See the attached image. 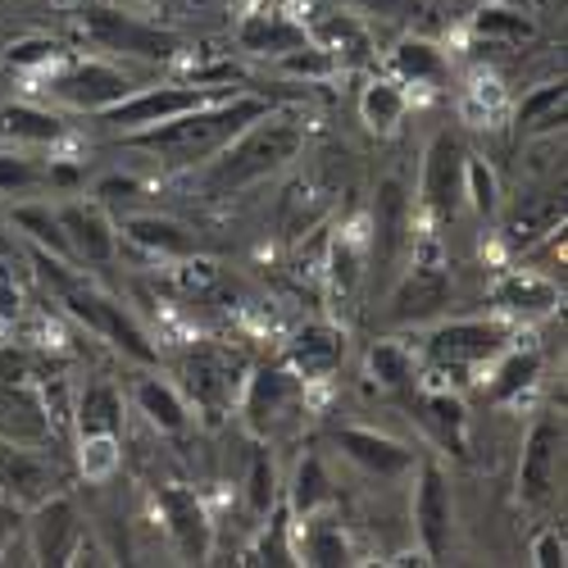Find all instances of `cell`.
I'll return each mask as SVG.
<instances>
[{
  "instance_id": "6da1fadb",
  "label": "cell",
  "mask_w": 568,
  "mask_h": 568,
  "mask_svg": "<svg viewBox=\"0 0 568 568\" xmlns=\"http://www.w3.org/2000/svg\"><path fill=\"white\" fill-rule=\"evenodd\" d=\"M273 105L264 97H251V91H236L227 101H214V105H201V110H186V114H173L164 123H151L141 132H128L123 141L136 151H146L155 160H164L169 169H201L205 160H214L227 141L251 128L255 119H264Z\"/></svg>"
},
{
  "instance_id": "7a4b0ae2",
  "label": "cell",
  "mask_w": 568,
  "mask_h": 568,
  "mask_svg": "<svg viewBox=\"0 0 568 568\" xmlns=\"http://www.w3.org/2000/svg\"><path fill=\"white\" fill-rule=\"evenodd\" d=\"M32 264H37V277H41V287L55 296V305L82 323L91 337H101L110 342L119 355L136 359V364H160V346L151 342V333L132 318V310L123 301H114L110 292H101L97 282H87L69 260H55V255H45L32 246Z\"/></svg>"
},
{
  "instance_id": "3957f363",
  "label": "cell",
  "mask_w": 568,
  "mask_h": 568,
  "mask_svg": "<svg viewBox=\"0 0 568 568\" xmlns=\"http://www.w3.org/2000/svg\"><path fill=\"white\" fill-rule=\"evenodd\" d=\"M305 151V128L282 114V110H268L264 119H255L251 128L236 132L227 146L205 160V192L210 196H232V192H246V186L282 173L292 160H301Z\"/></svg>"
},
{
  "instance_id": "277c9868",
  "label": "cell",
  "mask_w": 568,
  "mask_h": 568,
  "mask_svg": "<svg viewBox=\"0 0 568 568\" xmlns=\"http://www.w3.org/2000/svg\"><path fill=\"white\" fill-rule=\"evenodd\" d=\"M518 337V323L505 314L491 318H446L428 327L418 342V364L437 387H468L509 342Z\"/></svg>"
},
{
  "instance_id": "5b68a950",
  "label": "cell",
  "mask_w": 568,
  "mask_h": 568,
  "mask_svg": "<svg viewBox=\"0 0 568 568\" xmlns=\"http://www.w3.org/2000/svg\"><path fill=\"white\" fill-rule=\"evenodd\" d=\"M236 414H242V428L255 442H277L310 414V383H301L282 359L255 364V368H246Z\"/></svg>"
},
{
  "instance_id": "8992f818",
  "label": "cell",
  "mask_w": 568,
  "mask_h": 568,
  "mask_svg": "<svg viewBox=\"0 0 568 568\" xmlns=\"http://www.w3.org/2000/svg\"><path fill=\"white\" fill-rule=\"evenodd\" d=\"M78 37L97 51H110V55H128V60H146V64H173L182 55V37L160 28V23H146L119 6H105V0H82L78 14Z\"/></svg>"
},
{
  "instance_id": "52a82bcc",
  "label": "cell",
  "mask_w": 568,
  "mask_h": 568,
  "mask_svg": "<svg viewBox=\"0 0 568 568\" xmlns=\"http://www.w3.org/2000/svg\"><path fill=\"white\" fill-rule=\"evenodd\" d=\"M455 301V282H450V264L442 255L437 232L414 236L409 260L396 273V287L387 296V323H423L442 314Z\"/></svg>"
},
{
  "instance_id": "ba28073f",
  "label": "cell",
  "mask_w": 568,
  "mask_h": 568,
  "mask_svg": "<svg viewBox=\"0 0 568 568\" xmlns=\"http://www.w3.org/2000/svg\"><path fill=\"white\" fill-rule=\"evenodd\" d=\"M32 82H37V91L45 101H55L64 110H82V114H101V110L119 105L128 91L136 87L128 69H119L110 60H97V55H91V60L64 55L55 69H45Z\"/></svg>"
},
{
  "instance_id": "9c48e42d",
  "label": "cell",
  "mask_w": 568,
  "mask_h": 568,
  "mask_svg": "<svg viewBox=\"0 0 568 568\" xmlns=\"http://www.w3.org/2000/svg\"><path fill=\"white\" fill-rule=\"evenodd\" d=\"M236 97L232 87H201V82H164V87H132L128 97L110 110H101L97 119L128 136V132H141L151 123H164L173 114H186V110H201V105H214V101H227Z\"/></svg>"
},
{
  "instance_id": "30bf717a",
  "label": "cell",
  "mask_w": 568,
  "mask_h": 568,
  "mask_svg": "<svg viewBox=\"0 0 568 568\" xmlns=\"http://www.w3.org/2000/svg\"><path fill=\"white\" fill-rule=\"evenodd\" d=\"M414 246V201L400 178H383L368 210V277L392 282Z\"/></svg>"
},
{
  "instance_id": "8fae6325",
  "label": "cell",
  "mask_w": 568,
  "mask_h": 568,
  "mask_svg": "<svg viewBox=\"0 0 568 568\" xmlns=\"http://www.w3.org/2000/svg\"><path fill=\"white\" fill-rule=\"evenodd\" d=\"M409 518H414V541L428 555V564H446L455 546V491L442 459L414 464V496H409Z\"/></svg>"
},
{
  "instance_id": "7c38bea8",
  "label": "cell",
  "mask_w": 568,
  "mask_h": 568,
  "mask_svg": "<svg viewBox=\"0 0 568 568\" xmlns=\"http://www.w3.org/2000/svg\"><path fill=\"white\" fill-rule=\"evenodd\" d=\"M246 359L227 351V346H214V342H201L186 351L182 359V377H186V396H192V405L219 423L223 414L236 409V396H242V383H246Z\"/></svg>"
},
{
  "instance_id": "4fadbf2b",
  "label": "cell",
  "mask_w": 568,
  "mask_h": 568,
  "mask_svg": "<svg viewBox=\"0 0 568 568\" xmlns=\"http://www.w3.org/2000/svg\"><path fill=\"white\" fill-rule=\"evenodd\" d=\"M464 141L442 128L428 151H423V169H418V210L428 219V227H446L459 210H464Z\"/></svg>"
},
{
  "instance_id": "5bb4252c",
  "label": "cell",
  "mask_w": 568,
  "mask_h": 568,
  "mask_svg": "<svg viewBox=\"0 0 568 568\" xmlns=\"http://www.w3.org/2000/svg\"><path fill=\"white\" fill-rule=\"evenodd\" d=\"M155 509H160V524L173 541V555L182 564H210L214 559V514L196 487H186V483L155 487Z\"/></svg>"
},
{
  "instance_id": "9a60e30c",
  "label": "cell",
  "mask_w": 568,
  "mask_h": 568,
  "mask_svg": "<svg viewBox=\"0 0 568 568\" xmlns=\"http://www.w3.org/2000/svg\"><path fill=\"white\" fill-rule=\"evenodd\" d=\"M559 464H564V414H541L524 437V450H518V505L546 509L559 487Z\"/></svg>"
},
{
  "instance_id": "2e32d148",
  "label": "cell",
  "mask_w": 568,
  "mask_h": 568,
  "mask_svg": "<svg viewBox=\"0 0 568 568\" xmlns=\"http://www.w3.org/2000/svg\"><path fill=\"white\" fill-rule=\"evenodd\" d=\"M346 346H351L346 327L327 323V318H314V323L296 327V333L287 337V346H282V364H287L301 383L323 387V383H333V377L342 373Z\"/></svg>"
},
{
  "instance_id": "e0dca14e",
  "label": "cell",
  "mask_w": 568,
  "mask_h": 568,
  "mask_svg": "<svg viewBox=\"0 0 568 568\" xmlns=\"http://www.w3.org/2000/svg\"><path fill=\"white\" fill-rule=\"evenodd\" d=\"M487 301L496 305V314H505L514 323H532V318H546V314H555L564 305V287L541 268L514 264V268H500L491 277Z\"/></svg>"
},
{
  "instance_id": "ac0fdd59",
  "label": "cell",
  "mask_w": 568,
  "mask_h": 568,
  "mask_svg": "<svg viewBox=\"0 0 568 568\" xmlns=\"http://www.w3.org/2000/svg\"><path fill=\"white\" fill-rule=\"evenodd\" d=\"M82 541V514L69 496L51 491L45 500L32 505V518H28V546H32V559L37 564H69L73 550Z\"/></svg>"
},
{
  "instance_id": "d6986e66",
  "label": "cell",
  "mask_w": 568,
  "mask_h": 568,
  "mask_svg": "<svg viewBox=\"0 0 568 568\" xmlns=\"http://www.w3.org/2000/svg\"><path fill=\"white\" fill-rule=\"evenodd\" d=\"M333 446L359 473H368V478H383V483L405 478V473H414V464H418V450L409 442L387 437V433H377V428H355V423H351V428H337L333 433Z\"/></svg>"
},
{
  "instance_id": "ffe728a7",
  "label": "cell",
  "mask_w": 568,
  "mask_h": 568,
  "mask_svg": "<svg viewBox=\"0 0 568 568\" xmlns=\"http://www.w3.org/2000/svg\"><path fill=\"white\" fill-rule=\"evenodd\" d=\"M541 368H546V355H541V346L528 337V342H509L491 364H487V383H483V396H487V405H496V409H505V405H524L532 392H537V383H541Z\"/></svg>"
},
{
  "instance_id": "44dd1931",
  "label": "cell",
  "mask_w": 568,
  "mask_h": 568,
  "mask_svg": "<svg viewBox=\"0 0 568 568\" xmlns=\"http://www.w3.org/2000/svg\"><path fill=\"white\" fill-rule=\"evenodd\" d=\"M310 41V28L287 10V6H260L251 14H242V23H236V45H242L246 55L255 60H277V55H287L296 51V45Z\"/></svg>"
},
{
  "instance_id": "7402d4cb",
  "label": "cell",
  "mask_w": 568,
  "mask_h": 568,
  "mask_svg": "<svg viewBox=\"0 0 568 568\" xmlns=\"http://www.w3.org/2000/svg\"><path fill=\"white\" fill-rule=\"evenodd\" d=\"M60 227L69 236V251L73 264H91V268H105L119 255V227L110 223V214L101 205H87V201H69L55 210Z\"/></svg>"
},
{
  "instance_id": "603a6c76",
  "label": "cell",
  "mask_w": 568,
  "mask_h": 568,
  "mask_svg": "<svg viewBox=\"0 0 568 568\" xmlns=\"http://www.w3.org/2000/svg\"><path fill=\"white\" fill-rule=\"evenodd\" d=\"M51 442V414L32 383H0V446L41 450Z\"/></svg>"
},
{
  "instance_id": "cb8c5ba5",
  "label": "cell",
  "mask_w": 568,
  "mask_h": 568,
  "mask_svg": "<svg viewBox=\"0 0 568 568\" xmlns=\"http://www.w3.org/2000/svg\"><path fill=\"white\" fill-rule=\"evenodd\" d=\"M323 282H327V301L337 310H351L368 282V232L364 227H346L327 242L323 255Z\"/></svg>"
},
{
  "instance_id": "d4e9b609",
  "label": "cell",
  "mask_w": 568,
  "mask_h": 568,
  "mask_svg": "<svg viewBox=\"0 0 568 568\" xmlns=\"http://www.w3.org/2000/svg\"><path fill=\"white\" fill-rule=\"evenodd\" d=\"M414 414H418V423H423V433H428L442 450L468 455V405H464L459 387H437V383H428V387L414 396Z\"/></svg>"
},
{
  "instance_id": "484cf974",
  "label": "cell",
  "mask_w": 568,
  "mask_h": 568,
  "mask_svg": "<svg viewBox=\"0 0 568 568\" xmlns=\"http://www.w3.org/2000/svg\"><path fill=\"white\" fill-rule=\"evenodd\" d=\"M132 409L164 437H182L186 428H192V400H186L182 387H173L169 377H160L155 368L141 373L132 383Z\"/></svg>"
},
{
  "instance_id": "4316f807",
  "label": "cell",
  "mask_w": 568,
  "mask_h": 568,
  "mask_svg": "<svg viewBox=\"0 0 568 568\" xmlns=\"http://www.w3.org/2000/svg\"><path fill=\"white\" fill-rule=\"evenodd\" d=\"M387 69L400 87L437 91V87L450 82V55H446V45H437L433 37H400L387 51Z\"/></svg>"
},
{
  "instance_id": "83f0119b",
  "label": "cell",
  "mask_w": 568,
  "mask_h": 568,
  "mask_svg": "<svg viewBox=\"0 0 568 568\" xmlns=\"http://www.w3.org/2000/svg\"><path fill=\"white\" fill-rule=\"evenodd\" d=\"M282 500H287V509H292V524H305V518L337 505V483H333V473H327L318 450H305L296 459L287 487H282Z\"/></svg>"
},
{
  "instance_id": "f1b7e54d",
  "label": "cell",
  "mask_w": 568,
  "mask_h": 568,
  "mask_svg": "<svg viewBox=\"0 0 568 568\" xmlns=\"http://www.w3.org/2000/svg\"><path fill=\"white\" fill-rule=\"evenodd\" d=\"M468 37L487 45H524L537 37V14L514 0H478L468 14Z\"/></svg>"
},
{
  "instance_id": "f546056e",
  "label": "cell",
  "mask_w": 568,
  "mask_h": 568,
  "mask_svg": "<svg viewBox=\"0 0 568 568\" xmlns=\"http://www.w3.org/2000/svg\"><path fill=\"white\" fill-rule=\"evenodd\" d=\"M296 559L314 564V568H346L355 564V546L346 537V528L333 518V509H323L305 524H296Z\"/></svg>"
},
{
  "instance_id": "4dcf8cb0",
  "label": "cell",
  "mask_w": 568,
  "mask_h": 568,
  "mask_svg": "<svg viewBox=\"0 0 568 568\" xmlns=\"http://www.w3.org/2000/svg\"><path fill=\"white\" fill-rule=\"evenodd\" d=\"M0 141H6V146L55 151L69 141V123L55 110H41V105H6L0 110Z\"/></svg>"
},
{
  "instance_id": "1f68e13d",
  "label": "cell",
  "mask_w": 568,
  "mask_h": 568,
  "mask_svg": "<svg viewBox=\"0 0 568 568\" xmlns=\"http://www.w3.org/2000/svg\"><path fill=\"white\" fill-rule=\"evenodd\" d=\"M364 377L373 387L383 392H409L423 383V364H418V351L396 342V337H377L368 351H364Z\"/></svg>"
},
{
  "instance_id": "d6a6232c",
  "label": "cell",
  "mask_w": 568,
  "mask_h": 568,
  "mask_svg": "<svg viewBox=\"0 0 568 568\" xmlns=\"http://www.w3.org/2000/svg\"><path fill=\"white\" fill-rule=\"evenodd\" d=\"M123 236L136 251H146L155 260H186V255H196V236L186 232L178 219H164V214H128L123 219Z\"/></svg>"
},
{
  "instance_id": "836d02e7",
  "label": "cell",
  "mask_w": 568,
  "mask_h": 568,
  "mask_svg": "<svg viewBox=\"0 0 568 568\" xmlns=\"http://www.w3.org/2000/svg\"><path fill=\"white\" fill-rule=\"evenodd\" d=\"M73 428L78 437H123V392L114 383H105V377H97V383H87L73 400Z\"/></svg>"
},
{
  "instance_id": "e575fe53",
  "label": "cell",
  "mask_w": 568,
  "mask_h": 568,
  "mask_svg": "<svg viewBox=\"0 0 568 568\" xmlns=\"http://www.w3.org/2000/svg\"><path fill=\"white\" fill-rule=\"evenodd\" d=\"M10 223L19 227V236L28 246L55 255V260H69L73 264V251H69V236L60 227V214L45 205V201H14L10 205Z\"/></svg>"
},
{
  "instance_id": "d590c367",
  "label": "cell",
  "mask_w": 568,
  "mask_h": 568,
  "mask_svg": "<svg viewBox=\"0 0 568 568\" xmlns=\"http://www.w3.org/2000/svg\"><path fill=\"white\" fill-rule=\"evenodd\" d=\"M409 114V87H400L392 73L387 78H373L364 91H359V119L368 132L377 136H392Z\"/></svg>"
},
{
  "instance_id": "8d00e7d4",
  "label": "cell",
  "mask_w": 568,
  "mask_h": 568,
  "mask_svg": "<svg viewBox=\"0 0 568 568\" xmlns=\"http://www.w3.org/2000/svg\"><path fill=\"white\" fill-rule=\"evenodd\" d=\"M564 110H568V87L564 82H541L524 101L514 105V128L524 136H550L564 132Z\"/></svg>"
},
{
  "instance_id": "74e56055",
  "label": "cell",
  "mask_w": 568,
  "mask_h": 568,
  "mask_svg": "<svg viewBox=\"0 0 568 568\" xmlns=\"http://www.w3.org/2000/svg\"><path fill=\"white\" fill-rule=\"evenodd\" d=\"M305 28H310V41H318L323 51H333L342 69L346 64H359L368 55V28H364L359 14H342L337 10V14H323V19L305 23Z\"/></svg>"
},
{
  "instance_id": "f35d334b",
  "label": "cell",
  "mask_w": 568,
  "mask_h": 568,
  "mask_svg": "<svg viewBox=\"0 0 568 568\" xmlns=\"http://www.w3.org/2000/svg\"><path fill=\"white\" fill-rule=\"evenodd\" d=\"M246 564H273V568L301 564V559H296V524H292L287 500H277V505L264 514V528H260L255 550L246 555Z\"/></svg>"
},
{
  "instance_id": "ab89813d",
  "label": "cell",
  "mask_w": 568,
  "mask_h": 568,
  "mask_svg": "<svg viewBox=\"0 0 568 568\" xmlns=\"http://www.w3.org/2000/svg\"><path fill=\"white\" fill-rule=\"evenodd\" d=\"M509 114V97H505V82L491 73H473L468 87L459 91V119L468 128H496Z\"/></svg>"
},
{
  "instance_id": "60d3db41",
  "label": "cell",
  "mask_w": 568,
  "mask_h": 568,
  "mask_svg": "<svg viewBox=\"0 0 568 568\" xmlns=\"http://www.w3.org/2000/svg\"><path fill=\"white\" fill-rule=\"evenodd\" d=\"M10 450V464H6V473H0V483H6L19 500H45L55 491V473L45 468L41 459H37V450H19V446H6Z\"/></svg>"
},
{
  "instance_id": "b9f144b4",
  "label": "cell",
  "mask_w": 568,
  "mask_h": 568,
  "mask_svg": "<svg viewBox=\"0 0 568 568\" xmlns=\"http://www.w3.org/2000/svg\"><path fill=\"white\" fill-rule=\"evenodd\" d=\"M464 205L478 214L483 223H496V219H500V205H505V196H500V173H496L487 160H478V155L464 160Z\"/></svg>"
},
{
  "instance_id": "7bdbcfd3",
  "label": "cell",
  "mask_w": 568,
  "mask_h": 568,
  "mask_svg": "<svg viewBox=\"0 0 568 568\" xmlns=\"http://www.w3.org/2000/svg\"><path fill=\"white\" fill-rule=\"evenodd\" d=\"M246 509L255 514V518H264L277 500H282V478H277V459H273V450H268V442H260L255 450H251V464H246Z\"/></svg>"
},
{
  "instance_id": "ee69618b",
  "label": "cell",
  "mask_w": 568,
  "mask_h": 568,
  "mask_svg": "<svg viewBox=\"0 0 568 568\" xmlns=\"http://www.w3.org/2000/svg\"><path fill=\"white\" fill-rule=\"evenodd\" d=\"M78 468H82V478L91 487H105L119 478V468H123V437H78Z\"/></svg>"
},
{
  "instance_id": "f6af8a7d",
  "label": "cell",
  "mask_w": 568,
  "mask_h": 568,
  "mask_svg": "<svg viewBox=\"0 0 568 568\" xmlns=\"http://www.w3.org/2000/svg\"><path fill=\"white\" fill-rule=\"evenodd\" d=\"M64 55H69V51H64V41L32 32V37H19V41H10L6 64H10L14 73H23V78H41L45 69H55Z\"/></svg>"
},
{
  "instance_id": "bcb514c9",
  "label": "cell",
  "mask_w": 568,
  "mask_h": 568,
  "mask_svg": "<svg viewBox=\"0 0 568 568\" xmlns=\"http://www.w3.org/2000/svg\"><path fill=\"white\" fill-rule=\"evenodd\" d=\"M273 64H277V73H282V78H301V82H327V78H337V73H342L337 55H333V51H323L318 41L296 45V51L277 55Z\"/></svg>"
},
{
  "instance_id": "7dc6e473",
  "label": "cell",
  "mask_w": 568,
  "mask_h": 568,
  "mask_svg": "<svg viewBox=\"0 0 568 568\" xmlns=\"http://www.w3.org/2000/svg\"><path fill=\"white\" fill-rule=\"evenodd\" d=\"M37 186H45V169H37L23 146H0V196H32Z\"/></svg>"
},
{
  "instance_id": "c3c4849f",
  "label": "cell",
  "mask_w": 568,
  "mask_h": 568,
  "mask_svg": "<svg viewBox=\"0 0 568 568\" xmlns=\"http://www.w3.org/2000/svg\"><path fill=\"white\" fill-rule=\"evenodd\" d=\"M528 559H532L537 568H564V564H568V541H564V532H559V528H541V532L532 537V546H528Z\"/></svg>"
},
{
  "instance_id": "681fc988",
  "label": "cell",
  "mask_w": 568,
  "mask_h": 568,
  "mask_svg": "<svg viewBox=\"0 0 568 568\" xmlns=\"http://www.w3.org/2000/svg\"><path fill=\"white\" fill-rule=\"evenodd\" d=\"M359 10L373 19H387V23H405L423 10V0H359Z\"/></svg>"
},
{
  "instance_id": "f907efd6",
  "label": "cell",
  "mask_w": 568,
  "mask_h": 568,
  "mask_svg": "<svg viewBox=\"0 0 568 568\" xmlns=\"http://www.w3.org/2000/svg\"><path fill=\"white\" fill-rule=\"evenodd\" d=\"M23 318V292L14 287V277L0 273V327H14Z\"/></svg>"
},
{
  "instance_id": "816d5d0a",
  "label": "cell",
  "mask_w": 568,
  "mask_h": 568,
  "mask_svg": "<svg viewBox=\"0 0 568 568\" xmlns=\"http://www.w3.org/2000/svg\"><path fill=\"white\" fill-rule=\"evenodd\" d=\"M78 182H82L78 164H69V160H51V164H45V186H60V192H78Z\"/></svg>"
},
{
  "instance_id": "f5cc1de1",
  "label": "cell",
  "mask_w": 568,
  "mask_h": 568,
  "mask_svg": "<svg viewBox=\"0 0 568 568\" xmlns=\"http://www.w3.org/2000/svg\"><path fill=\"white\" fill-rule=\"evenodd\" d=\"M136 192V182L132 178H105L101 186H97V196L101 201H119V196H132Z\"/></svg>"
},
{
  "instance_id": "db71d44e",
  "label": "cell",
  "mask_w": 568,
  "mask_h": 568,
  "mask_svg": "<svg viewBox=\"0 0 568 568\" xmlns=\"http://www.w3.org/2000/svg\"><path fill=\"white\" fill-rule=\"evenodd\" d=\"M387 564H396V568H409V564H428V555H423V550H405V555H396V559H387Z\"/></svg>"
},
{
  "instance_id": "11a10c76",
  "label": "cell",
  "mask_w": 568,
  "mask_h": 568,
  "mask_svg": "<svg viewBox=\"0 0 568 568\" xmlns=\"http://www.w3.org/2000/svg\"><path fill=\"white\" fill-rule=\"evenodd\" d=\"M264 6H292V0H264Z\"/></svg>"
},
{
  "instance_id": "9f6ffc18",
  "label": "cell",
  "mask_w": 568,
  "mask_h": 568,
  "mask_svg": "<svg viewBox=\"0 0 568 568\" xmlns=\"http://www.w3.org/2000/svg\"><path fill=\"white\" fill-rule=\"evenodd\" d=\"M151 6H173V0H151Z\"/></svg>"
}]
</instances>
